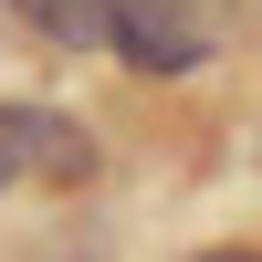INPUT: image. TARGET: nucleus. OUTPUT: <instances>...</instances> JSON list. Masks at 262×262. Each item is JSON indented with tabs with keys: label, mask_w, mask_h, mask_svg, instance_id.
I'll return each mask as SVG.
<instances>
[{
	"label": "nucleus",
	"mask_w": 262,
	"mask_h": 262,
	"mask_svg": "<svg viewBox=\"0 0 262 262\" xmlns=\"http://www.w3.org/2000/svg\"><path fill=\"white\" fill-rule=\"evenodd\" d=\"M231 21H242V0H105V53L126 63V74H200V63H221Z\"/></svg>",
	"instance_id": "obj_1"
},
{
	"label": "nucleus",
	"mask_w": 262,
	"mask_h": 262,
	"mask_svg": "<svg viewBox=\"0 0 262 262\" xmlns=\"http://www.w3.org/2000/svg\"><path fill=\"white\" fill-rule=\"evenodd\" d=\"M84 168H95V137H84L63 105H0V189H21V179L74 189Z\"/></svg>",
	"instance_id": "obj_2"
},
{
	"label": "nucleus",
	"mask_w": 262,
	"mask_h": 262,
	"mask_svg": "<svg viewBox=\"0 0 262 262\" xmlns=\"http://www.w3.org/2000/svg\"><path fill=\"white\" fill-rule=\"evenodd\" d=\"M0 11L32 21L42 53H105V0H0Z\"/></svg>",
	"instance_id": "obj_3"
},
{
	"label": "nucleus",
	"mask_w": 262,
	"mask_h": 262,
	"mask_svg": "<svg viewBox=\"0 0 262 262\" xmlns=\"http://www.w3.org/2000/svg\"><path fill=\"white\" fill-rule=\"evenodd\" d=\"M200 262H262V252H242V242H231V252H200Z\"/></svg>",
	"instance_id": "obj_4"
}]
</instances>
